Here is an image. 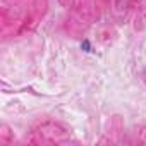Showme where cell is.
Returning a JSON list of instances; mask_svg holds the SVG:
<instances>
[{"label": "cell", "instance_id": "6da1fadb", "mask_svg": "<svg viewBox=\"0 0 146 146\" xmlns=\"http://www.w3.org/2000/svg\"><path fill=\"white\" fill-rule=\"evenodd\" d=\"M81 46H84V48H86V52H90V43H88V41H83V45H81Z\"/></svg>", "mask_w": 146, "mask_h": 146}]
</instances>
